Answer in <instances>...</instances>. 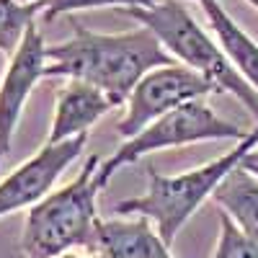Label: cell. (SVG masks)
Wrapping results in <instances>:
<instances>
[{"mask_svg":"<svg viewBox=\"0 0 258 258\" xmlns=\"http://www.w3.org/2000/svg\"><path fill=\"white\" fill-rule=\"evenodd\" d=\"M165 64H173V57L145 26L124 34H93L75 26L73 39L47 47L44 78L88 83L121 106L150 70Z\"/></svg>","mask_w":258,"mask_h":258,"instance_id":"6da1fadb","label":"cell"},{"mask_svg":"<svg viewBox=\"0 0 258 258\" xmlns=\"http://www.w3.org/2000/svg\"><path fill=\"white\" fill-rule=\"evenodd\" d=\"M101 158L91 155L73 183L47 194L26 214V227L21 235L24 258H59L70 248L96 250L98 243V214L96 199L103 188L98 170Z\"/></svg>","mask_w":258,"mask_h":258,"instance_id":"7a4b0ae2","label":"cell"},{"mask_svg":"<svg viewBox=\"0 0 258 258\" xmlns=\"http://www.w3.org/2000/svg\"><path fill=\"white\" fill-rule=\"evenodd\" d=\"M258 145V126L250 129V135L240 140L232 150L217 160H209L207 165L188 170L181 176H160L155 168L147 165V191L142 197L124 199L116 204L119 217H145L158 227V235L170 245L176 240L178 230L188 222V217L197 212L204 199L214 197L217 186L238 168L245 155Z\"/></svg>","mask_w":258,"mask_h":258,"instance_id":"3957f363","label":"cell"},{"mask_svg":"<svg viewBox=\"0 0 258 258\" xmlns=\"http://www.w3.org/2000/svg\"><path fill=\"white\" fill-rule=\"evenodd\" d=\"M121 13L135 18L147 31H153L170 57L181 59V64H186L188 70L207 78L220 93L227 91L238 96L258 121V93L235 70V64L227 59V54L191 18V13L183 8L181 0H160L153 8H124Z\"/></svg>","mask_w":258,"mask_h":258,"instance_id":"277c9868","label":"cell"},{"mask_svg":"<svg viewBox=\"0 0 258 258\" xmlns=\"http://www.w3.org/2000/svg\"><path fill=\"white\" fill-rule=\"evenodd\" d=\"M248 135L250 132H245L243 126L217 116L207 106L204 98H197V101H188V103L178 106V109H173L163 119L153 121L137 137L126 140L109 160L101 163L98 178L106 186L116 170H121L124 165H132L135 160L145 158L147 153H155V150L181 147V145L202 142V140H238L240 142Z\"/></svg>","mask_w":258,"mask_h":258,"instance_id":"5b68a950","label":"cell"},{"mask_svg":"<svg viewBox=\"0 0 258 258\" xmlns=\"http://www.w3.org/2000/svg\"><path fill=\"white\" fill-rule=\"evenodd\" d=\"M209 93H220L214 85L202 78L199 73L188 70L186 64H165V68L150 70L126 98V114L116 124V135L124 140H132L140 132L170 114L178 106L204 98Z\"/></svg>","mask_w":258,"mask_h":258,"instance_id":"8992f818","label":"cell"},{"mask_svg":"<svg viewBox=\"0 0 258 258\" xmlns=\"http://www.w3.org/2000/svg\"><path fill=\"white\" fill-rule=\"evenodd\" d=\"M85 142H88V135H80L57 145L47 142L34 158L11 170L0 181V217L39 204L49 194L54 181L62 176V170L83 153Z\"/></svg>","mask_w":258,"mask_h":258,"instance_id":"52a82bcc","label":"cell"},{"mask_svg":"<svg viewBox=\"0 0 258 258\" xmlns=\"http://www.w3.org/2000/svg\"><path fill=\"white\" fill-rule=\"evenodd\" d=\"M44 70H47V44L34 24L24 44L11 57L3 85H0V165L11 153L16 124L21 119V111H24V103L34 91L36 80L44 78Z\"/></svg>","mask_w":258,"mask_h":258,"instance_id":"ba28073f","label":"cell"},{"mask_svg":"<svg viewBox=\"0 0 258 258\" xmlns=\"http://www.w3.org/2000/svg\"><path fill=\"white\" fill-rule=\"evenodd\" d=\"M111 109H116V106L103 91L93 88L88 83L70 80L68 85H62L59 93H57V109H54V119H52V126H49L47 142L57 145V142L85 135L88 126H93Z\"/></svg>","mask_w":258,"mask_h":258,"instance_id":"9c48e42d","label":"cell"},{"mask_svg":"<svg viewBox=\"0 0 258 258\" xmlns=\"http://www.w3.org/2000/svg\"><path fill=\"white\" fill-rule=\"evenodd\" d=\"M96 253L103 258H173L165 240L145 217L101 222Z\"/></svg>","mask_w":258,"mask_h":258,"instance_id":"30bf717a","label":"cell"},{"mask_svg":"<svg viewBox=\"0 0 258 258\" xmlns=\"http://www.w3.org/2000/svg\"><path fill=\"white\" fill-rule=\"evenodd\" d=\"M202 8L220 39L222 52L235 64V70L248 80L250 88L258 93V44L230 18V13L222 8L220 0H202Z\"/></svg>","mask_w":258,"mask_h":258,"instance_id":"8fae6325","label":"cell"},{"mask_svg":"<svg viewBox=\"0 0 258 258\" xmlns=\"http://www.w3.org/2000/svg\"><path fill=\"white\" fill-rule=\"evenodd\" d=\"M217 202L227 217L238 225V230L248 238L258 240V176L238 165L214 191Z\"/></svg>","mask_w":258,"mask_h":258,"instance_id":"7c38bea8","label":"cell"},{"mask_svg":"<svg viewBox=\"0 0 258 258\" xmlns=\"http://www.w3.org/2000/svg\"><path fill=\"white\" fill-rule=\"evenodd\" d=\"M39 13H44V0H39V3L0 0V52L13 57L24 44L29 29L36 24Z\"/></svg>","mask_w":258,"mask_h":258,"instance_id":"4fadbf2b","label":"cell"},{"mask_svg":"<svg viewBox=\"0 0 258 258\" xmlns=\"http://www.w3.org/2000/svg\"><path fill=\"white\" fill-rule=\"evenodd\" d=\"M212 258H258V240L238 230L225 212H220V243Z\"/></svg>","mask_w":258,"mask_h":258,"instance_id":"5bb4252c","label":"cell"},{"mask_svg":"<svg viewBox=\"0 0 258 258\" xmlns=\"http://www.w3.org/2000/svg\"><path fill=\"white\" fill-rule=\"evenodd\" d=\"M160 0H44V16L57 18L62 13H73V11H85V8H106L114 6L119 11L124 8H153Z\"/></svg>","mask_w":258,"mask_h":258,"instance_id":"9a60e30c","label":"cell"},{"mask_svg":"<svg viewBox=\"0 0 258 258\" xmlns=\"http://www.w3.org/2000/svg\"><path fill=\"white\" fill-rule=\"evenodd\" d=\"M240 165H243L245 170H250V173H255V176H258V145H255V147L250 150V153L245 155V160H243Z\"/></svg>","mask_w":258,"mask_h":258,"instance_id":"2e32d148","label":"cell"},{"mask_svg":"<svg viewBox=\"0 0 258 258\" xmlns=\"http://www.w3.org/2000/svg\"><path fill=\"white\" fill-rule=\"evenodd\" d=\"M59 258H78V255H73V253H64V255H59Z\"/></svg>","mask_w":258,"mask_h":258,"instance_id":"e0dca14e","label":"cell"},{"mask_svg":"<svg viewBox=\"0 0 258 258\" xmlns=\"http://www.w3.org/2000/svg\"><path fill=\"white\" fill-rule=\"evenodd\" d=\"M18 3H39V0H18Z\"/></svg>","mask_w":258,"mask_h":258,"instance_id":"ac0fdd59","label":"cell"},{"mask_svg":"<svg viewBox=\"0 0 258 258\" xmlns=\"http://www.w3.org/2000/svg\"><path fill=\"white\" fill-rule=\"evenodd\" d=\"M248 3H250V6H255V8H258V0H248Z\"/></svg>","mask_w":258,"mask_h":258,"instance_id":"d6986e66","label":"cell"},{"mask_svg":"<svg viewBox=\"0 0 258 258\" xmlns=\"http://www.w3.org/2000/svg\"><path fill=\"white\" fill-rule=\"evenodd\" d=\"M199 3H202V0H199Z\"/></svg>","mask_w":258,"mask_h":258,"instance_id":"ffe728a7","label":"cell"}]
</instances>
